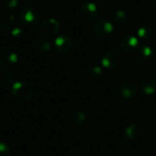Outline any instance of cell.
<instances>
[{
  "mask_svg": "<svg viewBox=\"0 0 156 156\" xmlns=\"http://www.w3.org/2000/svg\"><path fill=\"white\" fill-rule=\"evenodd\" d=\"M0 156H11L10 146L3 142H0Z\"/></svg>",
  "mask_w": 156,
  "mask_h": 156,
  "instance_id": "21",
  "label": "cell"
},
{
  "mask_svg": "<svg viewBox=\"0 0 156 156\" xmlns=\"http://www.w3.org/2000/svg\"><path fill=\"white\" fill-rule=\"evenodd\" d=\"M121 48L124 52H133L134 50H137L140 44H139V39L133 35H125L122 37L121 42H120Z\"/></svg>",
  "mask_w": 156,
  "mask_h": 156,
  "instance_id": "7",
  "label": "cell"
},
{
  "mask_svg": "<svg viewBox=\"0 0 156 156\" xmlns=\"http://www.w3.org/2000/svg\"><path fill=\"white\" fill-rule=\"evenodd\" d=\"M138 92V88L135 82L127 80L124 81L120 88V93L122 96V98L126 100H132L136 97Z\"/></svg>",
  "mask_w": 156,
  "mask_h": 156,
  "instance_id": "9",
  "label": "cell"
},
{
  "mask_svg": "<svg viewBox=\"0 0 156 156\" xmlns=\"http://www.w3.org/2000/svg\"><path fill=\"white\" fill-rule=\"evenodd\" d=\"M3 65H4V61H3L2 58H0V71H1V69H3Z\"/></svg>",
  "mask_w": 156,
  "mask_h": 156,
  "instance_id": "24",
  "label": "cell"
},
{
  "mask_svg": "<svg viewBox=\"0 0 156 156\" xmlns=\"http://www.w3.org/2000/svg\"><path fill=\"white\" fill-rule=\"evenodd\" d=\"M32 87L23 81L14 82L11 86V95L13 99L18 102H27L32 97Z\"/></svg>",
  "mask_w": 156,
  "mask_h": 156,
  "instance_id": "1",
  "label": "cell"
},
{
  "mask_svg": "<svg viewBox=\"0 0 156 156\" xmlns=\"http://www.w3.org/2000/svg\"><path fill=\"white\" fill-rule=\"evenodd\" d=\"M3 4L5 7L14 9L18 5V0H3Z\"/></svg>",
  "mask_w": 156,
  "mask_h": 156,
  "instance_id": "22",
  "label": "cell"
},
{
  "mask_svg": "<svg viewBox=\"0 0 156 156\" xmlns=\"http://www.w3.org/2000/svg\"><path fill=\"white\" fill-rule=\"evenodd\" d=\"M15 22V16L12 14H3L0 16V28L3 30L10 29Z\"/></svg>",
  "mask_w": 156,
  "mask_h": 156,
  "instance_id": "12",
  "label": "cell"
},
{
  "mask_svg": "<svg viewBox=\"0 0 156 156\" xmlns=\"http://www.w3.org/2000/svg\"><path fill=\"white\" fill-rule=\"evenodd\" d=\"M142 91L146 95H152L156 92V77L149 76L144 78L140 84Z\"/></svg>",
  "mask_w": 156,
  "mask_h": 156,
  "instance_id": "10",
  "label": "cell"
},
{
  "mask_svg": "<svg viewBox=\"0 0 156 156\" xmlns=\"http://www.w3.org/2000/svg\"><path fill=\"white\" fill-rule=\"evenodd\" d=\"M59 23L54 18L44 20L39 26V32L45 37H53L59 30Z\"/></svg>",
  "mask_w": 156,
  "mask_h": 156,
  "instance_id": "3",
  "label": "cell"
},
{
  "mask_svg": "<svg viewBox=\"0 0 156 156\" xmlns=\"http://www.w3.org/2000/svg\"><path fill=\"white\" fill-rule=\"evenodd\" d=\"M19 19L25 26L32 27L35 26L39 20V14L37 9L30 6H26L20 10Z\"/></svg>",
  "mask_w": 156,
  "mask_h": 156,
  "instance_id": "2",
  "label": "cell"
},
{
  "mask_svg": "<svg viewBox=\"0 0 156 156\" xmlns=\"http://www.w3.org/2000/svg\"><path fill=\"white\" fill-rule=\"evenodd\" d=\"M36 48L39 52L46 53V52H48L51 49V44L48 39L40 38V39L37 40V42L36 44Z\"/></svg>",
  "mask_w": 156,
  "mask_h": 156,
  "instance_id": "17",
  "label": "cell"
},
{
  "mask_svg": "<svg viewBox=\"0 0 156 156\" xmlns=\"http://www.w3.org/2000/svg\"><path fill=\"white\" fill-rule=\"evenodd\" d=\"M139 132H140V129H139L138 125L132 123V124H129L128 126H126V128L124 130V135L129 140H134L137 138Z\"/></svg>",
  "mask_w": 156,
  "mask_h": 156,
  "instance_id": "14",
  "label": "cell"
},
{
  "mask_svg": "<svg viewBox=\"0 0 156 156\" xmlns=\"http://www.w3.org/2000/svg\"><path fill=\"white\" fill-rule=\"evenodd\" d=\"M89 75L90 77V79L94 80H97L99 79H101L103 75V69L102 68L99 67V66H94L92 67L90 71H89Z\"/></svg>",
  "mask_w": 156,
  "mask_h": 156,
  "instance_id": "18",
  "label": "cell"
},
{
  "mask_svg": "<svg viewBox=\"0 0 156 156\" xmlns=\"http://www.w3.org/2000/svg\"><path fill=\"white\" fill-rule=\"evenodd\" d=\"M0 80L3 83L5 84H9V83H14V80H15V76L13 74L12 71L10 70H5L1 74Z\"/></svg>",
  "mask_w": 156,
  "mask_h": 156,
  "instance_id": "19",
  "label": "cell"
},
{
  "mask_svg": "<svg viewBox=\"0 0 156 156\" xmlns=\"http://www.w3.org/2000/svg\"><path fill=\"white\" fill-rule=\"evenodd\" d=\"M138 54L139 56L143 58V59H150L153 58L154 56V49L152 48L151 46L147 45V44H143L140 45L138 48Z\"/></svg>",
  "mask_w": 156,
  "mask_h": 156,
  "instance_id": "13",
  "label": "cell"
},
{
  "mask_svg": "<svg viewBox=\"0 0 156 156\" xmlns=\"http://www.w3.org/2000/svg\"><path fill=\"white\" fill-rule=\"evenodd\" d=\"M72 46H73L72 39L68 35H59L55 38L54 41L55 49L60 54H65L69 52L72 48Z\"/></svg>",
  "mask_w": 156,
  "mask_h": 156,
  "instance_id": "4",
  "label": "cell"
},
{
  "mask_svg": "<svg viewBox=\"0 0 156 156\" xmlns=\"http://www.w3.org/2000/svg\"><path fill=\"white\" fill-rule=\"evenodd\" d=\"M60 1H62V2H67V1H69V0H60Z\"/></svg>",
  "mask_w": 156,
  "mask_h": 156,
  "instance_id": "25",
  "label": "cell"
},
{
  "mask_svg": "<svg viewBox=\"0 0 156 156\" xmlns=\"http://www.w3.org/2000/svg\"><path fill=\"white\" fill-rule=\"evenodd\" d=\"M85 121H86V114L82 111H80V110L74 111L69 115V122L74 126H77V127L80 126L84 123Z\"/></svg>",
  "mask_w": 156,
  "mask_h": 156,
  "instance_id": "11",
  "label": "cell"
},
{
  "mask_svg": "<svg viewBox=\"0 0 156 156\" xmlns=\"http://www.w3.org/2000/svg\"><path fill=\"white\" fill-rule=\"evenodd\" d=\"M113 30V24L107 19L99 20L93 26V31L99 37H108L112 34Z\"/></svg>",
  "mask_w": 156,
  "mask_h": 156,
  "instance_id": "6",
  "label": "cell"
},
{
  "mask_svg": "<svg viewBox=\"0 0 156 156\" xmlns=\"http://www.w3.org/2000/svg\"><path fill=\"white\" fill-rule=\"evenodd\" d=\"M128 21V15L123 10H118L113 15V22L117 26H123Z\"/></svg>",
  "mask_w": 156,
  "mask_h": 156,
  "instance_id": "16",
  "label": "cell"
},
{
  "mask_svg": "<svg viewBox=\"0 0 156 156\" xmlns=\"http://www.w3.org/2000/svg\"><path fill=\"white\" fill-rule=\"evenodd\" d=\"M80 15L84 20H93L98 15V7L93 2L86 1L80 7Z\"/></svg>",
  "mask_w": 156,
  "mask_h": 156,
  "instance_id": "5",
  "label": "cell"
},
{
  "mask_svg": "<svg viewBox=\"0 0 156 156\" xmlns=\"http://www.w3.org/2000/svg\"><path fill=\"white\" fill-rule=\"evenodd\" d=\"M153 1H154V3L156 4V0H153Z\"/></svg>",
  "mask_w": 156,
  "mask_h": 156,
  "instance_id": "26",
  "label": "cell"
},
{
  "mask_svg": "<svg viewBox=\"0 0 156 156\" xmlns=\"http://www.w3.org/2000/svg\"><path fill=\"white\" fill-rule=\"evenodd\" d=\"M137 36L139 38H142V39H149L152 37L153 34H154V30H153V27H150V26H142L140 27L138 29H137V32H136Z\"/></svg>",
  "mask_w": 156,
  "mask_h": 156,
  "instance_id": "15",
  "label": "cell"
},
{
  "mask_svg": "<svg viewBox=\"0 0 156 156\" xmlns=\"http://www.w3.org/2000/svg\"><path fill=\"white\" fill-rule=\"evenodd\" d=\"M121 63V57L116 52H108L101 58V65L107 69H114Z\"/></svg>",
  "mask_w": 156,
  "mask_h": 156,
  "instance_id": "8",
  "label": "cell"
},
{
  "mask_svg": "<svg viewBox=\"0 0 156 156\" xmlns=\"http://www.w3.org/2000/svg\"><path fill=\"white\" fill-rule=\"evenodd\" d=\"M11 35L14 37H19L21 35H22V30L20 27H14L12 30H11Z\"/></svg>",
  "mask_w": 156,
  "mask_h": 156,
  "instance_id": "23",
  "label": "cell"
},
{
  "mask_svg": "<svg viewBox=\"0 0 156 156\" xmlns=\"http://www.w3.org/2000/svg\"><path fill=\"white\" fill-rule=\"evenodd\" d=\"M18 55L15 52H8L5 56V61L8 65H15L18 61Z\"/></svg>",
  "mask_w": 156,
  "mask_h": 156,
  "instance_id": "20",
  "label": "cell"
}]
</instances>
